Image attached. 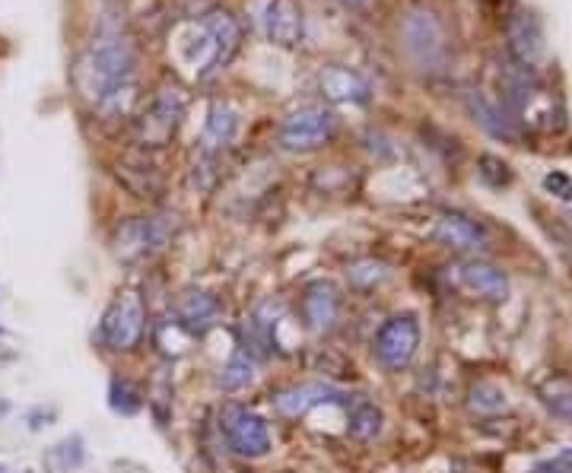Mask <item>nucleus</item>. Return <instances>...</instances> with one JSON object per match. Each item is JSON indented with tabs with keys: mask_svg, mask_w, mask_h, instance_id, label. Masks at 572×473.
Here are the masks:
<instances>
[{
	"mask_svg": "<svg viewBox=\"0 0 572 473\" xmlns=\"http://www.w3.org/2000/svg\"><path fill=\"white\" fill-rule=\"evenodd\" d=\"M420 340H423V331H420L417 315H410V311L391 315L388 321H381V328L372 337V353L379 359L381 369L401 372L420 350Z\"/></svg>",
	"mask_w": 572,
	"mask_h": 473,
	"instance_id": "39448f33",
	"label": "nucleus"
},
{
	"mask_svg": "<svg viewBox=\"0 0 572 473\" xmlns=\"http://www.w3.org/2000/svg\"><path fill=\"white\" fill-rule=\"evenodd\" d=\"M471 109H474L477 121H480L490 134H497V137H509V134H512V131H509V121L500 119V112H497L483 95L471 99Z\"/></svg>",
	"mask_w": 572,
	"mask_h": 473,
	"instance_id": "b1692460",
	"label": "nucleus"
},
{
	"mask_svg": "<svg viewBox=\"0 0 572 473\" xmlns=\"http://www.w3.org/2000/svg\"><path fill=\"white\" fill-rule=\"evenodd\" d=\"M0 473H13V471H10V467H3V464H0Z\"/></svg>",
	"mask_w": 572,
	"mask_h": 473,
	"instance_id": "cd10ccee",
	"label": "nucleus"
},
{
	"mask_svg": "<svg viewBox=\"0 0 572 473\" xmlns=\"http://www.w3.org/2000/svg\"><path fill=\"white\" fill-rule=\"evenodd\" d=\"M321 403H350V394L334 388V384H325V381H303V384H293V388H284L274 394L277 413L289 417V420L306 417L309 410L321 407Z\"/></svg>",
	"mask_w": 572,
	"mask_h": 473,
	"instance_id": "9d476101",
	"label": "nucleus"
},
{
	"mask_svg": "<svg viewBox=\"0 0 572 473\" xmlns=\"http://www.w3.org/2000/svg\"><path fill=\"white\" fill-rule=\"evenodd\" d=\"M531 473H572V445L563 449L556 457H550L544 464H538Z\"/></svg>",
	"mask_w": 572,
	"mask_h": 473,
	"instance_id": "a878e982",
	"label": "nucleus"
},
{
	"mask_svg": "<svg viewBox=\"0 0 572 473\" xmlns=\"http://www.w3.org/2000/svg\"><path fill=\"white\" fill-rule=\"evenodd\" d=\"M436 238H439L446 248H454V251H477V248L487 245V236H483V229L477 226L474 219L458 214H449L439 219Z\"/></svg>",
	"mask_w": 572,
	"mask_h": 473,
	"instance_id": "f3484780",
	"label": "nucleus"
},
{
	"mask_svg": "<svg viewBox=\"0 0 572 473\" xmlns=\"http://www.w3.org/2000/svg\"><path fill=\"white\" fill-rule=\"evenodd\" d=\"M80 461H83V439H80V435L64 439L61 445H54V449L45 454V464L54 473L76 471V467H80Z\"/></svg>",
	"mask_w": 572,
	"mask_h": 473,
	"instance_id": "4be33fe9",
	"label": "nucleus"
},
{
	"mask_svg": "<svg viewBox=\"0 0 572 473\" xmlns=\"http://www.w3.org/2000/svg\"><path fill=\"white\" fill-rule=\"evenodd\" d=\"M347 277H350V284L354 286H376L388 277V267L379 264V260H359V264H354V267L347 270Z\"/></svg>",
	"mask_w": 572,
	"mask_h": 473,
	"instance_id": "393cba45",
	"label": "nucleus"
},
{
	"mask_svg": "<svg viewBox=\"0 0 572 473\" xmlns=\"http://www.w3.org/2000/svg\"><path fill=\"white\" fill-rule=\"evenodd\" d=\"M185 112H188V93L178 83H163L150 99L146 112L137 119V143L166 146L175 137Z\"/></svg>",
	"mask_w": 572,
	"mask_h": 473,
	"instance_id": "20e7f679",
	"label": "nucleus"
},
{
	"mask_svg": "<svg viewBox=\"0 0 572 473\" xmlns=\"http://www.w3.org/2000/svg\"><path fill=\"white\" fill-rule=\"evenodd\" d=\"M73 83L102 115H127L137 102V51L121 32H105L73 64Z\"/></svg>",
	"mask_w": 572,
	"mask_h": 473,
	"instance_id": "f257e3e1",
	"label": "nucleus"
},
{
	"mask_svg": "<svg viewBox=\"0 0 572 473\" xmlns=\"http://www.w3.org/2000/svg\"><path fill=\"white\" fill-rule=\"evenodd\" d=\"M454 284L461 289H468L471 296L483 299V302H505L509 296V277L502 274L497 264H487V260H461L454 264Z\"/></svg>",
	"mask_w": 572,
	"mask_h": 473,
	"instance_id": "f8f14e48",
	"label": "nucleus"
},
{
	"mask_svg": "<svg viewBox=\"0 0 572 473\" xmlns=\"http://www.w3.org/2000/svg\"><path fill=\"white\" fill-rule=\"evenodd\" d=\"M219 321V302L204 289H188L178 299V325L188 333H207Z\"/></svg>",
	"mask_w": 572,
	"mask_h": 473,
	"instance_id": "2eb2a0df",
	"label": "nucleus"
},
{
	"mask_svg": "<svg viewBox=\"0 0 572 473\" xmlns=\"http://www.w3.org/2000/svg\"><path fill=\"white\" fill-rule=\"evenodd\" d=\"M280 318H284V306H280V302H264V306H258L248 318H245V340H248L255 350L270 353V347H274V331H277Z\"/></svg>",
	"mask_w": 572,
	"mask_h": 473,
	"instance_id": "a211bd4d",
	"label": "nucleus"
},
{
	"mask_svg": "<svg viewBox=\"0 0 572 473\" xmlns=\"http://www.w3.org/2000/svg\"><path fill=\"white\" fill-rule=\"evenodd\" d=\"M381 423H385V417H381V410L376 403L359 401L357 407L350 410V435H354L357 442H372L381 432Z\"/></svg>",
	"mask_w": 572,
	"mask_h": 473,
	"instance_id": "412c9836",
	"label": "nucleus"
},
{
	"mask_svg": "<svg viewBox=\"0 0 572 473\" xmlns=\"http://www.w3.org/2000/svg\"><path fill=\"white\" fill-rule=\"evenodd\" d=\"M334 134H337V115H334L331 109L306 105V109H296V112L286 115L277 141L289 153H309V150H318V146L331 143Z\"/></svg>",
	"mask_w": 572,
	"mask_h": 473,
	"instance_id": "0eeeda50",
	"label": "nucleus"
},
{
	"mask_svg": "<svg viewBox=\"0 0 572 473\" xmlns=\"http://www.w3.org/2000/svg\"><path fill=\"white\" fill-rule=\"evenodd\" d=\"M258 25L264 39L280 48H296L303 42V10L296 0H264L258 10Z\"/></svg>",
	"mask_w": 572,
	"mask_h": 473,
	"instance_id": "9b49d317",
	"label": "nucleus"
},
{
	"mask_svg": "<svg viewBox=\"0 0 572 473\" xmlns=\"http://www.w3.org/2000/svg\"><path fill=\"white\" fill-rule=\"evenodd\" d=\"M401 48L413 64H420L423 71L436 68L446 54V42H442V25L436 23V17L429 10H410L401 29H398Z\"/></svg>",
	"mask_w": 572,
	"mask_h": 473,
	"instance_id": "1a4fd4ad",
	"label": "nucleus"
},
{
	"mask_svg": "<svg viewBox=\"0 0 572 473\" xmlns=\"http://www.w3.org/2000/svg\"><path fill=\"white\" fill-rule=\"evenodd\" d=\"M255 376H258L255 359L248 353H233L229 356V362L219 369L216 384H219L223 391H242V388H248V384L255 381Z\"/></svg>",
	"mask_w": 572,
	"mask_h": 473,
	"instance_id": "aec40b11",
	"label": "nucleus"
},
{
	"mask_svg": "<svg viewBox=\"0 0 572 473\" xmlns=\"http://www.w3.org/2000/svg\"><path fill=\"white\" fill-rule=\"evenodd\" d=\"M146 333V306L141 292L124 289L112 306L105 308L102 325H99V340L115 350V353H131L137 350Z\"/></svg>",
	"mask_w": 572,
	"mask_h": 473,
	"instance_id": "7ed1b4c3",
	"label": "nucleus"
},
{
	"mask_svg": "<svg viewBox=\"0 0 572 473\" xmlns=\"http://www.w3.org/2000/svg\"><path fill=\"white\" fill-rule=\"evenodd\" d=\"M175 236V216H131L115 233V255L121 260H143L163 251Z\"/></svg>",
	"mask_w": 572,
	"mask_h": 473,
	"instance_id": "423d86ee",
	"label": "nucleus"
},
{
	"mask_svg": "<svg viewBox=\"0 0 572 473\" xmlns=\"http://www.w3.org/2000/svg\"><path fill=\"white\" fill-rule=\"evenodd\" d=\"M538 398H541V403L548 407L556 420L572 423V379H566V376H550L538 388Z\"/></svg>",
	"mask_w": 572,
	"mask_h": 473,
	"instance_id": "6ab92c4d",
	"label": "nucleus"
},
{
	"mask_svg": "<svg viewBox=\"0 0 572 473\" xmlns=\"http://www.w3.org/2000/svg\"><path fill=\"white\" fill-rule=\"evenodd\" d=\"M340 3H344V7H354V10H359V7H366L369 0H340Z\"/></svg>",
	"mask_w": 572,
	"mask_h": 473,
	"instance_id": "bb28decb",
	"label": "nucleus"
},
{
	"mask_svg": "<svg viewBox=\"0 0 572 473\" xmlns=\"http://www.w3.org/2000/svg\"><path fill=\"white\" fill-rule=\"evenodd\" d=\"M109 403L112 410L121 413V417H134L143 407V394L137 384H131L127 379H112V388H109Z\"/></svg>",
	"mask_w": 572,
	"mask_h": 473,
	"instance_id": "5701e85b",
	"label": "nucleus"
},
{
	"mask_svg": "<svg viewBox=\"0 0 572 473\" xmlns=\"http://www.w3.org/2000/svg\"><path fill=\"white\" fill-rule=\"evenodd\" d=\"M238 134V112L229 102H214L207 109V121H204V131H201V146L204 153L216 156L219 150H226L229 143L236 141Z\"/></svg>",
	"mask_w": 572,
	"mask_h": 473,
	"instance_id": "dca6fc26",
	"label": "nucleus"
},
{
	"mask_svg": "<svg viewBox=\"0 0 572 473\" xmlns=\"http://www.w3.org/2000/svg\"><path fill=\"white\" fill-rule=\"evenodd\" d=\"M318 90L334 105H369L372 90L357 71L344 68V64H328L318 73Z\"/></svg>",
	"mask_w": 572,
	"mask_h": 473,
	"instance_id": "ddd939ff",
	"label": "nucleus"
},
{
	"mask_svg": "<svg viewBox=\"0 0 572 473\" xmlns=\"http://www.w3.org/2000/svg\"><path fill=\"white\" fill-rule=\"evenodd\" d=\"M242 48V23L226 10L214 7L204 17L182 23L172 35V54L197 80H211L223 71Z\"/></svg>",
	"mask_w": 572,
	"mask_h": 473,
	"instance_id": "f03ea898",
	"label": "nucleus"
},
{
	"mask_svg": "<svg viewBox=\"0 0 572 473\" xmlns=\"http://www.w3.org/2000/svg\"><path fill=\"white\" fill-rule=\"evenodd\" d=\"M219 429L229 442V449L236 451L238 457H264L267 451L274 449L270 442V429L264 423V417H258L255 410H248L245 403H223L219 407Z\"/></svg>",
	"mask_w": 572,
	"mask_h": 473,
	"instance_id": "6e6552de",
	"label": "nucleus"
},
{
	"mask_svg": "<svg viewBox=\"0 0 572 473\" xmlns=\"http://www.w3.org/2000/svg\"><path fill=\"white\" fill-rule=\"evenodd\" d=\"M303 321L311 333H328L337 325V315H340V296L328 280H315L306 286L303 292Z\"/></svg>",
	"mask_w": 572,
	"mask_h": 473,
	"instance_id": "4468645a",
	"label": "nucleus"
}]
</instances>
